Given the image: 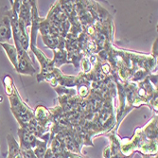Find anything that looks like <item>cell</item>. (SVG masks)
<instances>
[{
  "instance_id": "6da1fadb",
  "label": "cell",
  "mask_w": 158,
  "mask_h": 158,
  "mask_svg": "<svg viewBox=\"0 0 158 158\" xmlns=\"http://www.w3.org/2000/svg\"><path fill=\"white\" fill-rule=\"evenodd\" d=\"M3 83L6 89V94L10 99L11 112L21 125V128H24L34 118V114L31 108L27 106L25 102H23L10 75L3 77Z\"/></svg>"
},
{
  "instance_id": "7a4b0ae2",
  "label": "cell",
  "mask_w": 158,
  "mask_h": 158,
  "mask_svg": "<svg viewBox=\"0 0 158 158\" xmlns=\"http://www.w3.org/2000/svg\"><path fill=\"white\" fill-rule=\"evenodd\" d=\"M10 10L3 7L0 10V43H7L12 37L10 26Z\"/></svg>"
},
{
  "instance_id": "3957f363",
  "label": "cell",
  "mask_w": 158,
  "mask_h": 158,
  "mask_svg": "<svg viewBox=\"0 0 158 158\" xmlns=\"http://www.w3.org/2000/svg\"><path fill=\"white\" fill-rule=\"evenodd\" d=\"M18 52V60H17V67L16 71L20 74L25 75H33L35 73V68L32 64V62L27 55V51L21 50Z\"/></svg>"
},
{
  "instance_id": "277c9868",
  "label": "cell",
  "mask_w": 158,
  "mask_h": 158,
  "mask_svg": "<svg viewBox=\"0 0 158 158\" xmlns=\"http://www.w3.org/2000/svg\"><path fill=\"white\" fill-rule=\"evenodd\" d=\"M18 135L20 137V149H32L37 147L43 142L37 139V137L33 134L23 128H19Z\"/></svg>"
},
{
  "instance_id": "5b68a950",
  "label": "cell",
  "mask_w": 158,
  "mask_h": 158,
  "mask_svg": "<svg viewBox=\"0 0 158 158\" xmlns=\"http://www.w3.org/2000/svg\"><path fill=\"white\" fill-rule=\"evenodd\" d=\"M18 18L21 23L27 27L31 26V1H21L19 11H18Z\"/></svg>"
},
{
  "instance_id": "8992f818",
  "label": "cell",
  "mask_w": 158,
  "mask_h": 158,
  "mask_svg": "<svg viewBox=\"0 0 158 158\" xmlns=\"http://www.w3.org/2000/svg\"><path fill=\"white\" fill-rule=\"evenodd\" d=\"M0 46L4 48V50L7 53L9 60L12 64L14 68L16 69V67H17V60H18V52H17V49H16L15 46L10 45V44H8V43H0Z\"/></svg>"
},
{
  "instance_id": "52a82bcc",
  "label": "cell",
  "mask_w": 158,
  "mask_h": 158,
  "mask_svg": "<svg viewBox=\"0 0 158 158\" xmlns=\"http://www.w3.org/2000/svg\"><path fill=\"white\" fill-rule=\"evenodd\" d=\"M144 75H146V74H145L144 72H141V73L139 72V76L143 77V76H144ZM137 78H138V75H135V80H137ZM139 79H140V78H138V80H139Z\"/></svg>"
}]
</instances>
